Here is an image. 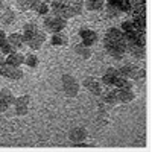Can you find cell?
<instances>
[{"label": "cell", "mask_w": 152, "mask_h": 152, "mask_svg": "<svg viewBox=\"0 0 152 152\" xmlns=\"http://www.w3.org/2000/svg\"><path fill=\"white\" fill-rule=\"evenodd\" d=\"M66 24H67V20L61 18L58 15H52V14H47L44 17V21H43L44 31L49 32V34H56V32L64 31Z\"/></svg>", "instance_id": "6da1fadb"}, {"label": "cell", "mask_w": 152, "mask_h": 152, "mask_svg": "<svg viewBox=\"0 0 152 152\" xmlns=\"http://www.w3.org/2000/svg\"><path fill=\"white\" fill-rule=\"evenodd\" d=\"M61 84H62V90L64 93L69 96V97H76L79 93V82L76 81L75 76L69 75V73H64L61 78Z\"/></svg>", "instance_id": "7a4b0ae2"}, {"label": "cell", "mask_w": 152, "mask_h": 152, "mask_svg": "<svg viewBox=\"0 0 152 152\" xmlns=\"http://www.w3.org/2000/svg\"><path fill=\"white\" fill-rule=\"evenodd\" d=\"M105 49L114 59H122L123 55L128 52V46H126V43H125V38L120 40V41H117V43H111V44L105 46Z\"/></svg>", "instance_id": "3957f363"}, {"label": "cell", "mask_w": 152, "mask_h": 152, "mask_svg": "<svg viewBox=\"0 0 152 152\" xmlns=\"http://www.w3.org/2000/svg\"><path fill=\"white\" fill-rule=\"evenodd\" d=\"M29 102H31V96L29 94H23L20 97H15L12 107H14V113L17 116H26L29 113Z\"/></svg>", "instance_id": "277c9868"}, {"label": "cell", "mask_w": 152, "mask_h": 152, "mask_svg": "<svg viewBox=\"0 0 152 152\" xmlns=\"http://www.w3.org/2000/svg\"><path fill=\"white\" fill-rule=\"evenodd\" d=\"M0 76H5L8 79L12 81H18L23 78V72L20 70V67H14V66H9L6 64V61L0 66Z\"/></svg>", "instance_id": "5b68a950"}, {"label": "cell", "mask_w": 152, "mask_h": 152, "mask_svg": "<svg viewBox=\"0 0 152 152\" xmlns=\"http://www.w3.org/2000/svg\"><path fill=\"white\" fill-rule=\"evenodd\" d=\"M15 96L12 94L11 90H8V88H2L0 90V113H6L9 110V107L12 105V102H14Z\"/></svg>", "instance_id": "8992f818"}, {"label": "cell", "mask_w": 152, "mask_h": 152, "mask_svg": "<svg viewBox=\"0 0 152 152\" xmlns=\"http://www.w3.org/2000/svg\"><path fill=\"white\" fill-rule=\"evenodd\" d=\"M82 85H84L85 90H88L94 96H99L102 93V84H100V81H97L96 78H93V76H87L82 81Z\"/></svg>", "instance_id": "52a82bcc"}, {"label": "cell", "mask_w": 152, "mask_h": 152, "mask_svg": "<svg viewBox=\"0 0 152 152\" xmlns=\"http://www.w3.org/2000/svg\"><path fill=\"white\" fill-rule=\"evenodd\" d=\"M87 137H88V131L85 128H82V126H76V128L70 129V132H69V138L73 145L84 143Z\"/></svg>", "instance_id": "ba28073f"}, {"label": "cell", "mask_w": 152, "mask_h": 152, "mask_svg": "<svg viewBox=\"0 0 152 152\" xmlns=\"http://www.w3.org/2000/svg\"><path fill=\"white\" fill-rule=\"evenodd\" d=\"M79 37L82 38V44L91 47L97 41V32L88 29V28H81L79 29Z\"/></svg>", "instance_id": "9c48e42d"}, {"label": "cell", "mask_w": 152, "mask_h": 152, "mask_svg": "<svg viewBox=\"0 0 152 152\" xmlns=\"http://www.w3.org/2000/svg\"><path fill=\"white\" fill-rule=\"evenodd\" d=\"M120 40H123V32L117 28H110L104 38V46H108L111 43H117Z\"/></svg>", "instance_id": "30bf717a"}, {"label": "cell", "mask_w": 152, "mask_h": 152, "mask_svg": "<svg viewBox=\"0 0 152 152\" xmlns=\"http://www.w3.org/2000/svg\"><path fill=\"white\" fill-rule=\"evenodd\" d=\"M116 91H117L119 102H122V104H129V102H132L134 97H135L132 88H116Z\"/></svg>", "instance_id": "8fae6325"}, {"label": "cell", "mask_w": 152, "mask_h": 152, "mask_svg": "<svg viewBox=\"0 0 152 152\" xmlns=\"http://www.w3.org/2000/svg\"><path fill=\"white\" fill-rule=\"evenodd\" d=\"M119 76H120V75H119V70H117V69L110 67V69H107V72H105L104 76H102V84H105V85H111V87H113Z\"/></svg>", "instance_id": "7c38bea8"}, {"label": "cell", "mask_w": 152, "mask_h": 152, "mask_svg": "<svg viewBox=\"0 0 152 152\" xmlns=\"http://www.w3.org/2000/svg\"><path fill=\"white\" fill-rule=\"evenodd\" d=\"M44 40H46V34L44 32H41V31H38L31 40L26 43L28 46H29V49H34V50H38L41 46H43V43H44Z\"/></svg>", "instance_id": "4fadbf2b"}, {"label": "cell", "mask_w": 152, "mask_h": 152, "mask_svg": "<svg viewBox=\"0 0 152 152\" xmlns=\"http://www.w3.org/2000/svg\"><path fill=\"white\" fill-rule=\"evenodd\" d=\"M137 72H138V67L134 66V64H125L123 67L119 69V75L122 78H126V79H134Z\"/></svg>", "instance_id": "5bb4252c"}, {"label": "cell", "mask_w": 152, "mask_h": 152, "mask_svg": "<svg viewBox=\"0 0 152 152\" xmlns=\"http://www.w3.org/2000/svg\"><path fill=\"white\" fill-rule=\"evenodd\" d=\"M6 64H9V66H14V67H20L21 64H24V55L23 53H20V52H12V53H9V55H6Z\"/></svg>", "instance_id": "9a60e30c"}, {"label": "cell", "mask_w": 152, "mask_h": 152, "mask_svg": "<svg viewBox=\"0 0 152 152\" xmlns=\"http://www.w3.org/2000/svg\"><path fill=\"white\" fill-rule=\"evenodd\" d=\"M69 43V38L64 32H56V34H52V37H50V44L52 46H66Z\"/></svg>", "instance_id": "2e32d148"}, {"label": "cell", "mask_w": 152, "mask_h": 152, "mask_svg": "<svg viewBox=\"0 0 152 152\" xmlns=\"http://www.w3.org/2000/svg\"><path fill=\"white\" fill-rule=\"evenodd\" d=\"M38 31H40V29H38V26H37V24L35 23H28V24H24V26H23V37H24V43H28L29 40H31V38L38 32Z\"/></svg>", "instance_id": "e0dca14e"}, {"label": "cell", "mask_w": 152, "mask_h": 152, "mask_svg": "<svg viewBox=\"0 0 152 152\" xmlns=\"http://www.w3.org/2000/svg\"><path fill=\"white\" fill-rule=\"evenodd\" d=\"M0 21H2L3 26H9V24H12L15 21V12L12 11L11 8H6L2 12V15H0Z\"/></svg>", "instance_id": "ac0fdd59"}, {"label": "cell", "mask_w": 152, "mask_h": 152, "mask_svg": "<svg viewBox=\"0 0 152 152\" xmlns=\"http://www.w3.org/2000/svg\"><path fill=\"white\" fill-rule=\"evenodd\" d=\"M8 43H11L15 49H18V47H21V46L26 44V43H24V37H23V34H20V32L9 34V35H8Z\"/></svg>", "instance_id": "d6986e66"}, {"label": "cell", "mask_w": 152, "mask_h": 152, "mask_svg": "<svg viewBox=\"0 0 152 152\" xmlns=\"http://www.w3.org/2000/svg\"><path fill=\"white\" fill-rule=\"evenodd\" d=\"M75 53L76 55H78L79 58H82V59H88V58H90L91 56V49L90 47H88V46H85V44H76L75 47Z\"/></svg>", "instance_id": "ffe728a7"}, {"label": "cell", "mask_w": 152, "mask_h": 152, "mask_svg": "<svg viewBox=\"0 0 152 152\" xmlns=\"http://www.w3.org/2000/svg\"><path fill=\"white\" fill-rule=\"evenodd\" d=\"M84 6L88 11H102L105 6V0H84Z\"/></svg>", "instance_id": "44dd1931"}, {"label": "cell", "mask_w": 152, "mask_h": 152, "mask_svg": "<svg viewBox=\"0 0 152 152\" xmlns=\"http://www.w3.org/2000/svg\"><path fill=\"white\" fill-rule=\"evenodd\" d=\"M69 6L72 8L75 15H79L84 9V0H69Z\"/></svg>", "instance_id": "7402d4cb"}, {"label": "cell", "mask_w": 152, "mask_h": 152, "mask_svg": "<svg viewBox=\"0 0 152 152\" xmlns=\"http://www.w3.org/2000/svg\"><path fill=\"white\" fill-rule=\"evenodd\" d=\"M104 102L105 104H108V105H117L119 104V99H117V91L116 90H113V91H108V93H105V96H104Z\"/></svg>", "instance_id": "603a6c76"}, {"label": "cell", "mask_w": 152, "mask_h": 152, "mask_svg": "<svg viewBox=\"0 0 152 152\" xmlns=\"http://www.w3.org/2000/svg\"><path fill=\"white\" fill-rule=\"evenodd\" d=\"M128 50L135 56V58H143L145 56V47L142 46H137V44H131L128 46Z\"/></svg>", "instance_id": "cb8c5ba5"}, {"label": "cell", "mask_w": 152, "mask_h": 152, "mask_svg": "<svg viewBox=\"0 0 152 152\" xmlns=\"http://www.w3.org/2000/svg\"><path fill=\"white\" fill-rule=\"evenodd\" d=\"M38 56L35 55V53H29V55H26L24 56V64H26L28 67H31V69H35L37 66H38Z\"/></svg>", "instance_id": "d4e9b609"}, {"label": "cell", "mask_w": 152, "mask_h": 152, "mask_svg": "<svg viewBox=\"0 0 152 152\" xmlns=\"http://www.w3.org/2000/svg\"><path fill=\"white\" fill-rule=\"evenodd\" d=\"M59 17H61V18H64V20H69V18L75 17V14H73V11H72V8H70L69 5H66L64 8L61 9V12H59Z\"/></svg>", "instance_id": "484cf974"}, {"label": "cell", "mask_w": 152, "mask_h": 152, "mask_svg": "<svg viewBox=\"0 0 152 152\" xmlns=\"http://www.w3.org/2000/svg\"><path fill=\"white\" fill-rule=\"evenodd\" d=\"M116 6L119 8L120 12H129L131 11V2L129 0H119Z\"/></svg>", "instance_id": "4316f807"}, {"label": "cell", "mask_w": 152, "mask_h": 152, "mask_svg": "<svg viewBox=\"0 0 152 152\" xmlns=\"http://www.w3.org/2000/svg\"><path fill=\"white\" fill-rule=\"evenodd\" d=\"M119 14H120V11H119L117 6H114V5H107V15H108V17L116 18V17H119Z\"/></svg>", "instance_id": "83f0119b"}, {"label": "cell", "mask_w": 152, "mask_h": 152, "mask_svg": "<svg viewBox=\"0 0 152 152\" xmlns=\"http://www.w3.org/2000/svg\"><path fill=\"white\" fill-rule=\"evenodd\" d=\"M15 50H17V49L12 46L11 43H8V41H6L2 47H0V52H2V55H9V53H12V52H15Z\"/></svg>", "instance_id": "f1b7e54d"}, {"label": "cell", "mask_w": 152, "mask_h": 152, "mask_svg": "<svg viewBox=\"0 0 152 152\" xmlns=\"http://www.w3.org/2000/svg\"><path fill=\"white\" fill-rule=\"evenodd\" d=\"M15 5L21 11H29L31 9V0H15Z\"/></svg>", "instance_id": "f546056e"}, {"label": "cell", "mask_w": 152, "mask_h": 152, "mask_svg": "<svg viewBox=\"0 0 152 152\" xmlns=\"http://www.w3.org/2000/svg\"><path fill=\"white\" fill-rule=\"evenodd\" d=\"M135 28H134V24L131 23V21H123L122 23V26H120V31L123 32V34H126V32H131V31H134Z\"/></svg>", "instance_id": "4dcf8cb0"}, {"label": "cell", "mask_w": 152, "mask_h": 152, "mask_svg": "<svg viewBox=\"0 0 152 152\" xmlns=\"http://www.w3.org/2000/svg\"><path fill=\"white\" fill-rule=\"evenodd\" d=\"M6 41H8V35H6V32H5V31H0V47H2Z\"/></svg>", "instance_id": "1f68e13d"}, {"label": "cell", "mask_w": 152, "mask_h": 152, "mask_svg": "<svg viewBox=\"0 0 152 152\" xmlns=\"http://www.w3.org/2000/svg\"><path fill=\"white\" fill-rule=\"evenodd\" d=\"M117 2H119V0H107V5H114V6H116Z\"/></svg>", "instance_id": "d6a6232c"}, {"label": "cell", "mask_w": 152, "mask_h": 152, "mask_svg": "<svg viewBox=\"0 0 152 152\" xmlns=\"http://www.w3.org/2000/svg\"><path fill=\"white\" fill-rule=\"evenodd\" d=\"M59 3H62V5H69V0H58Z\"/></svg>", "instance_id": "836d02e7"}, {"label": "cell", "mask_w": 152, "mask_h": 152, "mask_svg": "<svg viewBox=\"0 0 152 152\" xmlns=\"http://www.w3.org/2000/svg\"><path fill=\"white\" fill-rule=\"evenodd\" d=\"M3 62H5V58H3L2 55H0V66H2V64H3Z\"/></svg>", "instance_id": "e575fe53"}, {"label": "cell", "mask_w": 152, "mask_h": 152, "mask_svg": "<svg viewBox=\"0 0 152 152\" xmlns=\"http://www.w3.org/2000/svg\"><path fill=\"white\" fill-rule=\"evenodd\" d=\"M43 2H44V3H47V5H50V3L53 2V0H43Z\"/></svg>", "instance_id": "d590c367"}, {"label": "cell", "mask_w": 152, "mask_h": 152, "mask_svg": "<svg viewBox=\"0 0 152 152\" xmlns=\"http://www.w3.org/2000/svg\"><path fill=\"white\" fill-rule=\"evenodd\" d=\"M2 8H3V2L0 0V11H2Z\"/></svg>", "instance_id": "8d00e7d4"}]
</instances>
